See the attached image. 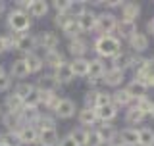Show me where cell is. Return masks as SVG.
Here are the masks:
<instances>
[{
  "label": "cell",
  "mask_w": 154,
  "mask_h": 146,
  "mask_svg": "<svg viewBox=\"0 0 154 146\" xmlns=\"http://www.w3.org/2000/svg\"><path fill=\"white\" fill-rule=\"evenodd\" d=\"M150 115H152V117H154V108H152V114H150Z\"/></svg>",
  "instance_id": "59"
},
{
  "label": "cell",
  "mask_w": 154,
  "mask_h": 146,
  "mask_svg": "<svg viewBox=\"0 0 154 146\" xmlns=\"http://www.w3.org/2000/svg\"><path fill=\"white\" fill-rule=\"evenodd\" d=\"M75 110H77V106L71 98H62L58 102L56 110L52 111V115H54V117H60V119H71L75 115Z\"/></svg>",
  "instance_id": "7"
},
{
  "label": "cell",
  "mask_w": 154,
  "mask_h": 146,
  "mask_svg": "<svg viewBox=\"0 0 154 146\" xmlns=\"http://www.w3.org/2000/svg\"><path fill=\"white\" fill-rule=\"evenodd\" d=\"M62 33H64V35H66L67 38H69V41H71V38L81 37V29H79V25H77V21H75V19H71V21L67 23V25H66L64 29H62Z\"/></svg>",
  "instance_id": "41"
},
{
  "label": "cell",
  "mask_w": 154,
  "mask_h": 146,
  "mask_svg": "<svg viewBox=\"0 0 154 146\" xmlns=\"http://www.w3.org/2000/svg\"><path fill=\"white\" fill-rule=\"evenodd\" d=\"M69 21H71V17L67 16V14H56V16H54V25L60 29V31H62V29H64Z\"/></svg>",
  "instance_id": "46"
},
{
  "label": "cell",
  "mask_w": 154,
  "mask_h": 146,
  "mask_svg": "<svg viewBox=\"0 0 154 146\" xmlns=\"http://www.w3.org/2000/svg\"><path fill=\"white\" fill-rule=\"evenodd\" d=\"M58 129H38V146H58Z\"/></svg>",
  "instance_id": "12"
},
{
  "label": "cell",
  "mask_w": 154,
  "mask_h": 146,
  "mask_svg": "<svg viewBox=\"0 0 154 146\" xmlns=\"http://www.w3.org/2000/svg\"><path fill=\"white\" fill-rule=\"evenodd\" d=\"M35 42H37V48L48 52V50H56V46L60 44V37L54 31H41L35 37Z\"/></svg>",
  "instance_id": "5"
},
{
  "label": "cell",
  "mask_w": 154,
  "mask_h": 146,
  "mask_svg": "<svg viewBox=\"0 0 154 146\" xmlns=\"http://www.w3.org/2000/svg\"><path fill=\"white\" fill-rule=\"evenodd\" d=\"M52 8H54L56 14H66V10H67V0H54V2H52Z\"/></svg>",
  "instance_id": "48"
},
{
  "label": "cell",
  "mask_w": 154,
  "mask_h": 146,
  "mask_svg": "<svg viewBox=\"0 0 154 146\" xmlns=\"http://www.w3.org/2000/svg\"><path fill=\"white\" fill-rule=\"evenodd\" d=\"M35 89H37V87L33 85V83H25V81H21V83H19V85L16 87V90H14V92H16V94H17L21 100H25V98H27V96L31 94V92L35 90Z\"/></svg>",
  "instance_id": "40"
},
{
  "label": "cell",
  "mask_w": 154,
  "mask_h": 146,
  "mask_svg": "<svg viewBox=\"0 0 154 146\" xmlns=\"http://www.w3.org/2000/svg\"><path fill=\"white\" fill-rule=\"evenodd\" d=\"M116 27H118V17H116L112 12H102V14L96 16V27H94V31L98 33V37L112 35V33L116 31Z\"/></svg>",
  "instance_id": "4"
},
{
  "label": "cell",
  "mask_w": 154,
  "mask_h": 146,
  "mask_svg": "<svg viewBox=\"0 0 154 146\" xmlns=\"http://www.w3.org/2000/svg\"><path fill=\"white\" fill-rule=\"evenodd\" d=\"M75 21H77V25H79L81 33H91V31H94V27H96V14L93 10H87L83 16L77 17Z\"/></svg>",
  "instance_id": "13"
},
{
  "label": "cell",
  "mask_w": 154,
  "mask_h": 146,
  "mask_svg": "<svg viewBox=\"0 0 154 146\" xmlns=\"http://www.w3.org/2000/svg\"><path fill=\"white\" fill-rule=\"evenodd\" d=\"M23 60L27 62L29 71H31V73H41V71H42V67H45L42 56H38L37 52H29V54H23Z\"/></svg>",
  "instance_id": "31"
},
{
  "label": "cell",
  "mask_w": 154,
  "mask_h": 146,
  "mask_svg": "<svg viewBox=\"0 0 154 146\" xmlns=\"http://www.w3.org/2000/svg\"><path fill=\"white\" fill-rule=\"evenodd\" d=\"M25 108V104H23V100L19 98L16 92H10V94L4 96V110L8 111V114H16L19 115V111Z\"/></svg>",
  "instance_id": "10"
},
{
  "label": "cell",
  "mask_w": 154,
  "mask_h": 146,
  "mask_svg": "<svg viewBox=\"0 0 154 146\" xmlns=\"http://www.w3.org/2000/svg\"><path fill=\"white\" fill-rule=\"evenodd\" d=\"M141 14V6L137 2H123L122 4V19L123 21H135Z\"/></svg>",
  "instance_id": "28"
},
{
  "label": "cell",
  "mask_w": 154,
  "mask_h": 146,
  "mask_svg": "<svg viewBox=\"0 0 154 146\" xmlns=\"http://www.w3.org/2000/svg\"><path fill=\"white\" fill-rule=\"evenodd\" d=\"M102 138H100V135L96 133V129H89V135H87V142L85 146H102Z\"/></svg>",
  "instance_id": "44"
},
{
  "label": "cell",
  "mask_w": 154,
  "mask_h": 146,
  "mask_svg": "<svg viewBox=\"0 0 154 146\" xmlns=\"http://www.w3.org/2000/svg\"><path fill=\"white\" fill-rule=\"evenodd\" d=\"M96 119L100 121V123H110L116 115H118V108H116L114 104H106V106H100V108H96Z\"/></svg>",
  "instance_id": "24"
},
{
  "label": "cell",
  "mask_w": 154,
  "mask_h": 146,
  "mask_svg": "<svg viewBox=\"0 0 154 146\" xmlns=\"http://www.w3.org/2000/svg\"><path fill=\"white\" fill-rule=\"evenodd\" d=\"M131 60L133 56L127 54V52H118L114 58H112V67L114 69H119V71H125L131 67Z\"/></svg>",
  "instance_id": "32"
},
{
  "label": "cell",
  "mask_w": 154,
  "mask_h": 146,
  "mask_svg": "<svg viewBox=\"0 0 154 146\" xmlns=\"http://www.w3.org/2000/svg\"><path fill=\"white\" fill-rule=\"evenodd\" d=\"M96 133L100 135V138H102L104 144H112V142H116V138H118V129H116L112 123H102V125H98Z\"/></svg>",
  "instance_id": "19"
},
{
  "label": "cell",
  "mask_w": 154,
  "mask_h": 146,
  "mask_svg": "<svg viewBox=\"0 0 154 146\" xmlns=\"http://www.w3.org/2000/svg\"><path fill=\"white\" fill-rule=\"evenodd\" d=\"M133 106L137 110H141L144 115L146 114H152V108H154V102L148 98V96H143V98H139V100H133Z\"/></svg>",
  "instance_id": "39"
},
{
  "label": "cell",
  "mask_w": 154,
  "mask_h": 146,
  "mask_svg": "<svg viewBox=\"0 0 154 146\" xmlns=\"http://www.w3.org/2000/svg\"><path fill=\"white\" fill-rule=\"evenodd\" d=\"M85 12H87V4H85V2H81V0H67V10H66V14H67L71 19L81 17Z\"/></svg>",
  "instance_id": "33"
},
{
  "label": "cell",
  "mask_w": 154,
  "mask_h": 146,
  "mask_svg": "<svg viewBox=\"0 0 154 146\" xmlns=\"http://www.w3.org/2000/svg\"><path fill=\"white\" fill-rule=\"evenodd\" d=\"M67 52H69L73 58H85V54L89 52V44H87V41L81 38V37L71 38L69 44H67Z\"/></svg>",
  "instance_id": "14"
},
{
  "label": "cell",
  "mask_w": 154,
  "mask_h": 146,
  "mask_svg": "<svg viewBox=\"0 0 154 146\" xmlns=\"http://www.w3.org/2000/svg\"><path fill=\"white\" fill-rule=\"evenodd\" d=\"M129 44H131V48H133L135 52H139V54H141V52H144L148 48V35L137 31L131 38H129Z\"/></svg>",
  "instance_id": "34"
},
{
  "label": "cell",
  "mask_w": 154,
  "mask_h": 146,
  "mask_svg": "<svg viewBox=\"0 0 154 146\" xmlns=\"http://www.w3.org/2000/svg\"><path fill=\"white\" fill-rule=\"evenodd\" d=\"M8 38L6 35H0V54H4V52H8Z\"/></svg>",
  "instance_id": "51"
},
{
  "label": "cell",
  "mask_w": 154,
  "mask_h": 146,
  "mask_svg": "<svg viewBox=\"0 0 154 146\" xmlns=\"http://www.w3.org/2000/svg\"><path fill=\"white\" fill-rule=\"evenodd\" d=\"M38 117H41V110L38 108H29V106H25V108L19 111L21 125H37Z\"/></svg>",
  "instance_id": "27"
},
{
  "label": "cell",
  "mask_w": 154,
  "mask_h": 146,
  "mask_svg": "<svg viewBox=\"0 0 154 146\" xmlns=\"http://www.w3.org/2000/svg\"><path fill=\"white\" fill-rule=\"evenodd\" d=\"M108 146H122L119 142H112V144H108Z\"/></svg>",
  "instance_id": "57"
},
{
  "label": "cell",
  "mask_w": 154,
  "mask_h": 146,
  "mask_svg": "<svg viewBox=\"0 0 154 146\" xmlns=\"http://www.w3.org/2000/svg\"><path fill=\"white\" fill-rule=\"evenodd\" d=\"M0 146H6V144H4V142H0Z\"/></svg>",
  "instance_id": "60"
},
{
  "label": "cell",
  "mask_w": 154,
  "mask_h": 146,
  "mask_svg": "<svg viewBox=\"0 0 154 146\" xmlns=\"http://www.w3.org/2000/svg\"><path fill=\"white\" fill-rule=\"evenodd\" d=\"M2 114H4V111H2V106H0V117H2Z\"/></svg>",
  "instance_id": "58"
},
{
  "label": "cell",
  "mask_w": 154,
  "mask_h": 146,
  "mask_svg": "<svg viewBox=\"0 0 154 146\" xmlns=\"http://www.w3.org/2000/svg\"><path fill=\"white\" fill-rule=\"evenodd\" d=\"M35 127L37 129H56V117L52 114H48V111H45V114L41 111V117H38Z\"/></svg>",
  "instance_id": "37"
},
{
  "label": "cell",
  "mask_w": 154,
  "mask_h": 146,
  "mask_svg": "<svg viewBox=\"0 0 154 146\" xmlns=\"http://www.w3.org/2000/svg\"><path fill=\"white\" fill-rule=\"evenodd\" d=\"M69 135H71V138H73L79 146H85V142H87V135H89V129L75 127V129L69 131Z\"/></svg>",
  "instance_id": "42"
},
{
  "label": "cell",
  "mask_w": 154,
  "mask_h": 146,
  "mask_svg": "<svg viewBox=\"0 0 154 146\" xmlns=\"http://www.w3.org/2000/svg\"><path fill=\"white\" fill-rule=\"evenodd\" d=\"M58 146H79V144H77L75 140L71 138V135L67 133L66 137H62V138H60V142H58Z\"/></svg>",
  "instance_id": "50"
},
{
  "label": "cell",
  "mask_w": 154,
  "mask_h": 146,
  "mask_svg": "<svg viewBox=\"0 0 154 146\" xmlns=\"http://www.w3.org/2000/svg\"><path fill=\"white\" fill-rule=\"evenodd\" d=\"M98 94H100V90H96V89H89L85 92V96H83V108H89V110H96L98 108Z\"/></svg>",
  "instance_id": "35"
},
{
  "label": "cell",
  "mask_w": 154,
  "mask_h": 146,
  "mask_svg": "<svg viewBox=\"0 0 154 146\" xmlns=\"http://www.w3.org/2000/svg\"><path fill=\"white\" fill-rule=\"evenodd\" d=\"M6 16H8L6 17V25L10 29V33H29L31 23H33V19L29 17V14L12 8V10H8Z\"/></svg>",
  "instance_id": "3"
},
{
  "label": "cell",
  "mask_w": 154,
  "mask_h": 146,
  "mask_svg": "<svg viewBox=\"0 0 154 146\" xmlns=\"http://www.w3.org/2000/svg\"><path fill=\"white\" fill-rule=\"evenodd\" d=\"M139 146H154V131L150 127L139 129Z\"/></svg>",
  "instance_id": "38"
},
{
  "label": "cell",
  "mask_w": 154,
  "mask_h": 146,
  "mask_svg": "<svg viewBox=\"0 0 154 146\" xmlns=\"http://www.w3.org/2000/svg\"><path fill=\"white\" fill-rule=\"evenodd\" d=\"M112 94V104L116 108H122V106H131L133 104V98L129 96V92L125 89H116L114 92H110Z\"/></svg>",
  "instance_id": "29"
},
{
  "label": "cell",
  "mask_w": 154,
  "mask_h": 146,
  "mask_svg": "<svg viewBox=\"0 0 154 146\" xmlns=\"http://www.w3.org/2000/svg\"><path fill=\"white\" fill-rule=\"evenodd\" d=\"M42 62H45V65H48V67H52V69H58L62 64L66 62V58H64V54H62L60 50H48V52H45V56H42Z\"/></svg>",
  "instance_id": "22"
},
{
  "label": "cell",
  "mask_w": 154,
  "mask_h": 146,
  "mask_svg": "<svg viewBox=\"0 0 154 146\" xmlns=\"http://www.w3.org/2000/svg\"><path fill=\"white\" fill-rule=\"evenodd\" d=\"M4 14H6V2H4V0H0V17H2Z\"/></svg>",
  "instance_id": "55"
},
{
  "label": "cell",
  "mask_w": 154,
  "mask_h": 146,
  "mask_svg": "<svg viewBox=\"0 0 154 146\" xmlns=\"http://www.w3.org/2000/svg\"><path fill=\"white\" fill-rule=\"evenodd\" d=\"M48 10H50V4L48 2H45V0H33L27 14L31 19H42V17H46Z\"/></svg>",
  "instance_id": "16"
},
{
  "label": "cell",
  "mask_w": 154,
  "mask_h": 146,
  "mask_svg": "<svg viewBox=\"0 0 154 146\" xmlns=\"http://www.w3.org/2000/svg\"><path fill=\"white\" fill-rule=\"evenodd\" d=\"M17 138L21 146H37L38 144V129L35 125H23L17 131Z\"/></svg>",
  "instance_id": "6"
},
{
  "label": "cell",
  "mask_w": 154,
  "mask_h": 146,
  "mask_svg": "<svg viewBox=\"0 0 154 146\" xmlns=\"http://www.w3.org/2000/svg\"><path fill=\"white\" fill-rule=\"evenodd\" d=\"M135 79L143 81L146 87H154V58H146V64H144V69L139 73Z\"/></svg>",
  "instance_id": "21"
},
{
  "label": "cell",
  "mask_w": 154,
  "mask_h": 146,
  "mask_svg": "<svg viewBox=\"0 0 154 146\" xmlns=\"http://www.w3.org/2000/svg\"><path fill=\"white\" fill-rule=\"evenodd\" d=\"M118 142L122 146H139V129L135 127H127L118 133Z\"/></svg>",
  "instance_id": "11"
},
{
  "label": "cell",
  "mask_w": 154,
  "mask_h": 146,
  "mask_svg": "<svg viewBox=\"0 0 154 146\" xmlns=\"http://www.w3.org/2000/svg\"><path fill=\"white\" fill-rule=\"evenodd\" d=\"M4 73H6V71H4V67L0 65V75H4Z\"/></svg>",
  "instance_id": "56"
},
{
  "label": "cell",
  "mask_w": 154,
  "mask_h": 146,
  "mask_svg": "<svg viewBox=\"0 0 154 146\" xmlns=\"http://www.w3.org/2000/svg\"><path fill=\"white\" fill-rule=\"evenodd\" d=\"M93 48L98 58H114L118 52H122V41L116 35H102L94 41Z\"/></svg>",
  "instance_id": "1"
},
{
  "label": "cell",
  "mask_w": 154,
  "mask_h": 146,
  "mask_svg": "<svg viewBox=\"0 0 154 146\" xmlns=\"http://www.w3.org/2000/svg\"><path fill=\"white\" fill-rule=\"evenodd\" d=\"M37 89L38 90H45V92H58V89H60V83H58V79L54 77V73H45V75H41L37 79Z\"/></svg>",
  "instance_id": "8"
},
{
  "label": "cell",
  "mask_w": 154,
  "mask_h": 146,
  "mask_svg": "<svg viewBox=\"0 0 154 146\" xmlns=\"http://www.w3.org/2000/svg\"><path fill=\"white\" fill-rule=\"evenodd\" d=\"M54 77L58 79L60 85H67V83L73 81L75 75H73V71H71V67H69V62H64L58 69H54Z\"/></svg>",
  "instance_id": "26"
},
{
  "label": "cell",
  "mask_w": 154,
  "mask_h": 146,
  "mask_svg": "<svg viewBox=\"0 0 154 146\" xmlns=\"http://www.w3.org/2000/svg\"><path fill=\"white\" fill-rule=\"evenodd\" d=\"M144 64H146V58H143V56H133V60H131V69L135 71V77H137L139 73L144 69Z\"/></svg>",
  "instance_id": "45"
},
{
  "label": "cell",
  "mask_w": 154,
  "mask_h": 146,
  "mask_svg": "<svg viewBox=\"0 0 154 146\" xmlns=\"http://www.w3.org/2000/svg\"><path fill=\"white\" fill-rule=\"evenodd\" d=\"M98 83H102V81H100V79H91V77H87V85H89L91 89H94Z\"/></svg>",
  "instance_id": "53"
},
{
  "label": "cell",
  "mask_w": 154,
  "mask_h": 146,
  "mask_svg": "<svg viewBox=\"0 0 154 146\" xmlns=\"http://www.w3.org/2000/svg\"><path fill=\"white\" fill-rule=\"evenodd\" d=\"M0 121H2L4 131H6V133H17V131L23 127V125H21V119H19V115H16V114H8V111H4V114H2Z\"/></svg>",
  "instance_id": "15"
},
{
  "label": "cell",
  "mask_w": 154,
  "mask_h": 146,
  "mask_svg": "<svg viewBox=\"0 0 154 146\" xmlns=\"http://www.w3.org/2000/svg\"><path fill=\"white\" fill-rule=\"evenodd\" d=\"M116 31H118V38H131L135 33L139 31L137 29V21H118V27H116Z\"/></svg>",
  "instance_id": "23"
},
{
  "label": "cell",
  "mask_w": 154,
  "mask_h": 146,
  "mask_svg": "<svg viewBox=\"0 0 154 146\" xmlns=\"http://www.w3.org/2000/svg\"><path fill=\"white\" fill-rule=\"evenodd\" d=\"M69 67L75 77H87L89 75V60L87 58H73L69 62Z\"/></svg>",
  "instance_id": "30"
},
{
  "label": "cell",
  "mask_w": 154,
  "mask_h": 146,
  "mask_svg": "<svg viewBox=\"0 0 154 146\" xmlns=\"http://www.w3.org/2000/svg\"><path fill=\"white\" fill-rule=\"evenodd\" d=\"M104 73H106V64H104L102 58H93V60H89V75L87 77L102 81Z\"/></svg>",
  "instance_id": "20"
},
{
  "label": "cell",
  "mask_w": 154,
  "mask_h": 146,
  "mask_svg": "<svg viewBox=\"0 0 154 146\" xmlns=\"http://www.w3.org/2000/svg\"><path fill=\"white\" fill-rule=\"evenodd\" d=\"M144 117H146V115H144L141 110H137L135 106H131V108L127 110V114H125V123H129V125H139V123H143Z\"/></svg>",
  "instance_id": "36"
},
{
  "label": "cell",
  "mask_w": 154,
  "mask_h": 146,
  "mask_svg": "<svg viewBox=\"0 0 154 146\" xmlns=\"http://www.w3.org/2000/svg\"><path fill=\"white\" fill-rule=\"evenodd\" d=\"M10 89H12V77L4 73V75H0V92H8Z\"/></svg>",
  "instance_id": "47"
},
{
  "label": "cell",
  "mask_w": 154,
  "mask_h": 146,
  "mask_svg": "<svg viewBox=\"0 0 154 146\" xmlns=\"http://www.w3.org/2000/svg\"><path fill=\"white\" fill-rule=\"evenodd\" d=\"M77 119H79V125L83 129H91L93 125L98 123V119H96V111L89 110V108H83V110L77 111Z\"/></svg>",
  "instance_id": "18"
},
{
  "label": "cell",
  "mask_w": 154,
  "mask_h": 146,
  "mask_svg": "<svg viewBox=\"0 0 154 146\" xmlns=\"http://www.w3.org/2000/svg\"><path fill=\"white\" fill-rule=\"evenodd\" d=\"M123 79H125V71H119V69L110 67V69H106V73H104L102 83L106 87H116V89H118V87L123 83Z\"/></svg>",
  "instance_id": "17"
},
{
  "label": "cell",
  "mask_w": 154,
  "mask_h": 146,
  "mask_svg": "<svg viewBox=\"0 0 154 146\" xmlns=\"http://www.w3.org/2000/svg\"><path fill=\"white\" fill-rule=\"evenodd\" d=\"M8 48L10 50H17L23 52V54H29V52H35L37 42H35V35L31 33H8Z\"/></svg>",
  "instance_id": "2"
},
{
  "label": "cell",
  "mask_w": 154,
  "mask_h": 146,
  "mask_svg": "<svg viewBox=\"0 0 154 146\" xmlns=\"http://www.w3.org/2000/svg\"><path fill=\"white\" fill-rule=\"evenodd\" d=\"M37 146H38V144H37Z\"/></svg>",
  "instance_id": "61"
},
{
  "label": "cell",
  "mask_w": 154,
  "mask_h": 146,
  "mask_svg": "<svg viewBox=\"0 0 154 146\" xmlns=\"http://www.w3.org/2000/svg\"><path fill=\"white\" fill-rule=\"evenodd\" d=\"M12 79H25V77L31 75V71H29V65L27 62L23 60V58H17V60H14L12 64H10V73H8Z\"/></svg>",
  "instance_id": "9"
},
{
  "label": "cell",
  "mask_w": 154,
  "mask_h": 146,
  "mask_svg": "<svg viewBox=\"0 0 154 146\" xmlns=\"http://www.w3.org/2000/svg\"><path fill=\"white\" fill-rule=\"evenodd\" d=\"M125 90L129 92V96H131L133 100H139V98H143V96H146V90H148V87L144 85L143 81H139V79H133V81L129 83L127 87H125Z\"/></svg>",
  "instance_id": "25"
},
{
  "label": "cell",
  "mask_w": 154,
  "mask_h": 146,
  "mask_svg": "<svg viewBox=\"0 0 154 146\" xmlns=\"http://www.w3.org/2000/svg\"><path fill=\"white\" fill-rule=\"evenodd\" d=\"M146 33H150V35L154 37V17L150 19V21L146 23Z\"/></svg>",
  "instance_id": "54"
},
{
  "label": "cell",
  "mask_w": 154,
  "mask_h": 146,
  "mask_svg": "<svg viewBox=\"0 0 154 146\" xmlns=\"http://www.w3.org/2000/svg\"><path fill=\"white\" fill-rule=\"evenodd\" d=\"M106 104H112V94L100 90V94H98V108L100 106H106Z\"/></svg>",
  "instance_id": "49"
},
{
  "label": "cell",
  "mask_w": 154,
  "mask_h": 146,
  "mask_svg": "<svg viewBox=\"0 0 154 146\" xmlns=\"http://www.w3.org/2000/svg\"><path fill=\"white\" fill-rule=\"evenodd\" d=\"M0 142H4L6 146H21V142H19L17 138V133H0Z\"/></svg>",
  "instance_id": "43"
},
{
  "label": "cell",
  "mask_w": 154,
  "mask_h": 146,
  "mask_svg": "<svg viewBox=\"0 0 154 146\" xmlns=\"http://www.w3.org/2000/svg\"><path fill=\"white\" fill-rule=\"evenodd\" d=\"M106 8H122V2L119 0H110V2H104Z\"/></svg>",
  "instance_id": "52"
}]
</instances>
